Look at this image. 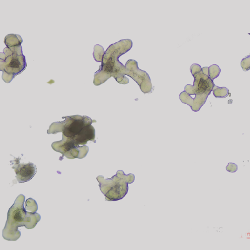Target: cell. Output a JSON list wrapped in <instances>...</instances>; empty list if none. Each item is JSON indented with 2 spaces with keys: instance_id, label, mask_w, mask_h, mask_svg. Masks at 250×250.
<instances>
[{
  "instance_id": "obj_2",
  "label": "cell",
  "mask_w": 250,
  "mask_h": 250,
  "mask_svg": "<svg viewBox=\"0 0 250 250\" xmlns=\"http://www.w3.org/2000/svg\"><path fill=\"white\" fill-rule=\"evenodd\" d=\"M24 202L25 196L20 195L9 209L7 222L3 232V238L6 240H17L21 236V233L18 230L19 227H25L28 229H32L41 219L39 214L26 211Z\"/></svg>"
},
{
  "instance_id": "obj_6",
  "label": "cell",
  "mask_w": 250,
  "mask_h": 250,
  "mask_svg": "<svg viewBox=\"0 0 250 250\" xmlns=\"http://www.w3.org/2000/svg\"><path fill=\"white\" fill-rule=\"evenodd\" d=\"M52 148L54 151L62 153V156L73 159V158H83L88 153L89 148L86 145L77 146L74 141L71 138L62 135V140L59 142H53Z\"/></svg>"
},
{
  "instance_id": "obj_4",
  "label": "cell",
  "mask_w": 250,
  "mask_h": 250,
  "mask_svg": "<svg viewBox=\"0 0 250 250\" xmlns=\"http://www.w3.org/2000/svg\"><path fill=\"white\" fill-rule=\"evenodd\" d=\"M3 54L4 58L0 59V70L3 72L4 81L8 83L26 68V59L23 55L21 46L6 47Z\"/></svg>"
},
{
  "instance_id": "obj_17",
  "label": "cell",
  "mask_w": 250,
  "mask_h": 250,
  "mask_svg": "<svg viewBox=\"0 0 250 250\" xmlns=\"http://www.w3.org/2000/svg\"><path fill=\"white\" fill-rule=\"evenodd\" d=\"M226 169L227 171L234 173V172L237 171L238 166L237 165L233 164V163H229L226 167Z\"/></svg>"
},
{
  "instance_id": "obj_13",
  "label": "cell",
  "mask_w": 250,
  "mask_h": 250,
  "mask_svg": "<svg viewBox=\"0 0 250 250\" xmlns=\"http://www.w3.org/2000/svg\"><path fill=\"white\" fill-rule=\"evenodd\" d=\"M94 50H95L93 53L94 59H95L97 62H102L103 57H104L105 51H104L102 46L98 45V44L95 46Z\"/></svg>"
},
{
  "instance_id": "obj_7",
  "label": "cell",
  "mask_w": 250,
  "mask_h": 250,
  "mask_svg": "<svg viewBox=\"0 0 250 250\" xmlns=\"http://www.w3.org/2000/svg\"><path fill=\"white\" fill-rule=\"evenodd\" d=\"M126 70L124 75H128L133 78L139 85L143 93H148L152 90L151 78L148 73L140 70L135 60H129L126 62Z\"/></svg>"
},
{
  "instance_id": "obj_9",
  "label": "cell",
  "mask_w": 250,
  "mask_h": 250,
  "mask_svg": "<svg viewBox=\"0 0 250 250\" xmlns=\"http://www.w3.org/2000/svg\"><path fill=\"white\" fill-rule=\"evenodd\" d=\"M13 162L14 164H13L12 168L17 175L16 177L18 182H27L34 177L37 173V167L33 163L20 164V158H15Z\"/></svg>"
},
{
  "instance_id": "obj_12",
  "label": "cell",
  "mask_w": 250,
  "mask_h": 250,
  "mask_svg": "<svg viewBox=\"0 0 250 250\" xmlns=\"http://www.w3.org/2000/svg\"><path fill=\"white\" fill-rule=\"evenodd\" d=\"M214 95L217 98H223L227 97L229 95V90L225 87L220 88L216 86H214L213 88Z\"/></svg>"
},
{
  "instance_id": "obj_11",
  "label": "cell",
  "mask_w": 250,
  "mask_h": 250,
  "mask_svg": "<svg viewBox=\"0 0 250 250\" xmlns=\"http://www.w3.org/2000/svg\"><path fill=\"white\" fill-rule=\"evenodd\" d=\"M4 43L8 48L19 46L23 43V40L19 35L11 34L6 36Z\"/></svg>"
},
{
  "instance_id": "obj_10",
  "label": "cell",
  "mask_w": 250,
  "mask_h": 250,
  "mask_svg": "<svg viewBox=\"0 0 250 250\" xmlns=\"http://www.w3.org/2000/svg\"><path fill=\"white\" fill-rule=\"evenodd\" d=\"M210 93H205L203 95H196L195 98L193 99L191 96L187 94L185 91L180 93V99L181 102L191 107L193 111H199Z\"/></svg>"
},
{
  "instance_id": "obj_16",
  "label": "cell",
  "mask_w": 250,
  "mask_h": 250,
  "mask_svg": "<svg viewBox=\"0 0 250 250\" xmlns=\"http://www.w3.org/2000/svg\"><path fill=\"white\" fill-rule=\"evenodd\" d=\"M241 66H242L243 71H249L250 68V56H248L247 57L245 58L242 60L241 62Z\"/></svg>"
},
{
  "instance_id": "obj_3",
  "label": "cell",
  "mask_w": 250,
  "mask_h": 250,
  "mask_svg": "<svg viewBox=\"0 0 250 250\" xmlns=\"http://www.w3.org/2000/svg\"><path fill=\"white\" fill-rule=\"evenodd\" d=\"M99 182L100 191L105 196L107 201L122 200L128 192V184H132L135 180L133 174L125 175L124 171H117L111 179H104V176H98L97 178Z\"/></svg>"
},
{
  "instance_id": "obj_15",
  "label": "cell",
  "mask_w": 250,
  "mask_h": 250,
  "mask_svg": "<svg viewBox=\"0 0 250 250\" xmlns=\"http://www.w3.org/2000/svg\"><path fill=\"white\" fill-rule=\"evenodd\" d=\"M221 70L220 67L216 64H213V65L209 67L208 69V75L209 78H210L211 80H215V78L218 77L220 75Z\"/></svg>"
},
{
  "instance_id": "obj_19",
  "label": "cell",
  "mask_w": 250,
  "mask_h": 250,
  "mask_svg": "<svg viewBox=\"0 0 250 250\" xmlns=\"http://www.w3.org/2000/svg\"><path fill=\"white\" fill-rule=\"evenodd\" d=\"M208 69H209V68H208V67H205V68H202V71L203 74L207 75V76H208V77H209Z\"/></svg>"
},
{
  "instance_id": "obj_8",
  "label": "cell",
  "mask_w": 250,
  "mask_h": 250,
  "mask_svg": "<svg viewBox=\"0 0 250 250\" xmlns=\"http://www.w3.org/2000/svg\"><path fill=\"white\" fill-rule=\"evenodd\" d=\"M195 77L193 85L188 84L185 87V91L189 95H203L211 93L215 84L213 80L203 74L202 71L193 75Z\"/></svg>"
},
{
  "instance_id": "obj_14",
  "label": "cell",
  "mask_w": 250,
  "mask_h": 250,
  "mask_svg": "<svg viewBox=\"0 0 250 250\" xmlns=\"http://www.w3.org/2000/svg\"><path fill=\"white\" fill-rule=\"evenodd\" d=\"M25 208L26 211L30 212L31 213H37L38 209L37 203L32 198H29L26 201Z\"/></svg>"
},
{
  "instance_id": "obj_1",
  "label": "cell",
  "mask_w": 250,
  "mask_h": 250,
  "mask_svg": "<svg viewBox=\"0 0 250 250\" xmlns=\"http://www.w3.org/2000/svg\"><path fill=\"white\" fill-rule=\"evenodd\" d=\"M132 46V41L128 39L122 40L109 47L103 57L100 70L95 74L93 83L95 86L104 83L111 77L115 78L119 83H128L129 80L124 77L126 66L123 65L118 58L130 50Z\"/></svg>"
},
{
  "instance_id": "obj_5",
  "label": "cell",
  "mask_w": 250,
  "mask_h": 250,
  "mask_svg": "<svg viewBox=\"0 0 250 250\" xmlns=\"http://www.w3.org/2000/svg\"><path fill=\"white\" fill-rule=\"evenodd\" d=\"M62 118H65L63 122L51 124L48 131V134L62 132L64 137L73 140L86 126L96 122V120H91L85 116L75 115Z\"/></svg>"
},
{
  "instance_id": "obj_18",
  "label": "cell",
  "mask_w": 250,
  "mask_h": 250,
  "mask_svg": "<svg viewBox=\"0 0 250 250\" xmlns=\"http://www.w3.org/2000/svg\"><path fill=\"white\" fill-rule=\"evenodd\" d=\"M191 72L192 75H195L196 73L200 72L202 71V68H201L200 65H198L197 64H194L193 65L191 66L190 68Z\"/></svg>"
}]
</instances>
